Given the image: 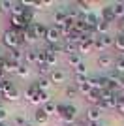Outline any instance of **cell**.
Listing matches in <instances>:
<instances>
[{"mask_svg":"<svg viewBox=\"0 0 124 126\" xmlns=\"http://www.w3.org/2000/svg\"><path fill=\"white\" fill-rule=\"evenodd\" d=\"M2 43H4L6 47H10V51H11V49H19L23 40H21V34H17L13 30H6L2 34Z\"/></svg>","mask_w":124,"mask_h":126,"instance_id":"1","label":"cell"},{"mask_svg":"<svg viewBox=\"0 0 124 126\" xmlns=\"http://www.w3.org/2000/svg\"><path fill=\"white\" fill-rule=\"evenodd\" d=\"M62 40L60 36V30H58V26H49L47 28V36H45V42L49 45H58V42Z\"/></svg>","mask_w":124,"mask_h":126,"instance_id":"2","label":"cell"},{"mask_svg":"<svg viewBox=\"0 0 124 126\" xmlns=\"http://www.w3.org/2000/svg\"><path fill=\"white\" fill-rule=\"evenodd\" d=\"M21 40H23V42H26V43H28V42H30V43L36 42V40H38V38H36V23L28 25L25 30L21 32Z\"/></svg>","mask_w":124,"mask_h":126,"instance_id":"3","label":"cell"},{"mask_svg":"<svg viewBox=\"0 0 124 126\" xmlns=\"http://www.w3.org/2000/svg\"><path fill=\"white\" fill-rule=\"evenodd\" d=\"M10 25H11L10 30L17 32V34H21V32H23L26 26H28L25 21H23V17H15V15H11V17H10Z\"/></svg>","mask_w":124,"mask_h":126,"instance_id":"4","label":"cell"},{"mask_svg":"<svg viewBox=\"0 0 124 126\" xmlns=\"http://www.w3.org/2000/svg\"><path fill=\"white\" fill-rule=\"evenodd\" d=\"M19 68H21V64L13 62L10 57H8V58H2V70H4L6 74H17Z\"/></svg>","mask_w":124,"mask_h":126,"instance_id":"5","label":"cell"},{"mask_svg":"<svg viewBox=\"0 0 124 126\" xmlns=\"http://www.w3.org/2000/svg\"><path fill=\"white\" fill-rule=\"evenodd\" d=\"M94 42H96V38H90V40H85L77 45V53L79 55H88V53L94 49Z\"/></svg>","mask_w":124,"mask_h":126,"instance_id":"6","label":"cell"},{"mask_svg":"<svg viewBox=\"0 0 124 126\" xmlns=\"http://www.w3.org/2000/svg\"><path fill=\"white\" fill-rule=\"evenodd\" d=\"M98 66L100 68H113L115 66V58L111 57V55H107V53H102L98 57Z\"/></svg>","mask_w":124,"mask_h":126,"instance_id":"7","label":"cell"},{"mask_svg":"<svg viewBox=\"0 0 124 126\" xmlns=\"http://www.w3.org/2000/svg\"><path fill=\"white\" fill-rule=\"evenodd\" d=\"M49 79H51V83H64L66 81V72L60 68H55V70H51Z\"/></svg>","mask_w":124,"mask_h":126,"instance_id":"8","label":"cell"},{"mask_svg":"<svg viewBox=\"0 0 124 126\" xmlns=\"http://www.w3.org/2000/svg\"><path fill=\"white\" fill-rule=\"evenodd\" d=\"M87 102L92 107H98L100 105V102H102V90H98V89H92L90 90V94L87 96Z\"/></svg>","mask_w":124,"mask_h":126,"instance_id":"9","label":"cell"},{"mask_svg":"<svg viewBox=\"0 0 124 126\" xmlns=\"http://www.w3.org/2000/svg\"><path fill=\"white\" fill-rule=\"evenodd\" d=\"M100 119H102V109H100V107H88L87 109L88 124H90V122H100Z\"/></svg>","mask_w":124,"mask_h":126,"instance_id":"10","label":"cell"},{"mask_svg":"<svg viewBox=\"0 0 124 126\" xmlns=\"http://www.w3.org/2000/svg\"><path fill=\"white\" fill-rule=\"evenodd\" d=\"M66 19H68V11H66V10H57L55 13H53V21H55V26L66 25Z\"/></svg>","mask_w":124,"mask_h":126,"instance_id":"11","label":"cell"},{"mask_svg":"<svg viewBox=\"0 0 124 126\" xmlns=\"http://www.w3.org/2000/svg\"><path fill=\"white\" fill-rule=\"evenodd\" d=\"M75 115H77V107H75V105H68V111L60 117V119L66 122V124H73V119H75Z\"/></svg>","mask_w":124,"mask_h":126,"instance_id":"12","label":"cell"},{"mask_svg":"<svg viewBox=\"0 0 124 126\" xmlns=\"http://www.w3.org/2000/svg\"><path fill=\"white\" fill-rule=\"evenodd\" d=\"M34 122H36V124H40V126H43V124H47V122H49V115L43 111V107L36 109V113H34Z\"/></svg>","mask_w":124,"mask_h":126,"instance_id":"13","label":"cell"},{"mask_svg":"<svg viewBox=\"0 0 124 126\" xmlns=\"http://www.w3.org/2000/svg\"><path fill=\"white\" fill-rule=\"evenodd\" d=\"M85 21H87V25H88V28H92V30H96V26H98V23L102 21V17L100 15H96V13H88L87 17H85Z\"/></svg>","mask_w":124,"mask_h":126,"instance_id":"14","label":"cell"},{"mask_svg":"<svg viewBox=\"0 0 124 126\" xmlns=\"http://www.w3.org/2000/svg\"><path fill=\"white\" fill-rule=\"evenodd\" d=\"M10 58L13 60V62H17V64H23L25 62V51H21V49H11L10 51Z\"/></svg>","mask_w":124,"mask_h":126,"instance_id":"15","label":"cell"},{"mask_svg":"<svg viewBox=\"0 0 124 126\" xmlns=\"http://www.w3.org/2000/svg\"><path fill=\"white\" fill-rule=\"evenodd\" d=\"M73 30L79 32V34H85V32L90 30V28H88V25H87V21H85V17H81V19H77V21H75V25H73Z\"/></svg>","mask_w":124,"mask_h":126,"instance_id":"16","label":"cell"},{"mask_svg":"<svg viewBox=\"0 0 124 126\" xmlns=\"http://www.w3.org/2000/svg\"><path fill=\"white\" fill-rule=\"evenodd\" d=\"M38 60V49H28V51H25V64L28 66V64H36Z\"/></svg>","mask_w":124,"mask_h":126,"instance_id":"17","label":"cell"},{"mask_svg":"<svg viewBox=\"0 0 124 126\" xmlns=\"http://www.w3.org/2000/svg\"><path fill=\"white\" fill-rule=\"evenodd\" d=\"M102 19L103 21H107V23H113V21H117V17H115V13H113V8L111 6H105L102 10Z\"/></svg>","mask_w":124,"mask_h":126,"instance_id":"18","label":"cell"},{"mask_svg":"<svg viewBox=\"0 0 124 126\" xmlns=\"http://www.w3.org/2000/svg\"><path fill=\"white\" fill-rule=\"evenodd\" d=\"M4 98H6V100H10V102H17V100H21V90L17 89V87H13V89H10L4 94Z\"/></svg>","mask_w":124,"mask_h":126,"instance_id":"19","label":"cell"},{"mask_svg":"<svg viewBox=\"0 0 124 126\" xmlns=\"http://www.w3.org/2000/svg\"><path fill=\"white\" fill-rule=\"evenodd\" d=\"M51 85H53V83H51V79H49V77H40V79L36 81V87H38L40 90H43V92H47Z\"/></svg>","mask_w":124,"mask_h":126,"instance_id":"20","label":"cell"},{"mask_svg":"<svg viewBox=\"0 0 124 126\" xmlns=\"http://www.w3.org/2000/svg\"><path fill=\"white\" fill-rule=\"evenodd\" d=\"M111 8H113V13H115V17H117V21L124 17V2H117V4H111Z\"/></svg>","mask_w":124,"mask_h":126,"instance_id":"21","label":"cell"},{"mask_svg":"<svg viewBox=\"0 0 124 126\" xmlns=\"http://www.w3.org/2000/svg\"><path fill=\"white\" fill-rule=\"evenodd\" d=\"M109 26H111V23H107V21H100L98 23V26H96V34H100V36H105L109 32Z\"/></svg>","mask_w":124,"mask_h":126,"instance_id":"22","label":"cell"},{"mask_svg":"<svg viewBox=\"0 0 124 126\" xmlns=\"http://www.w3.org/2000/svg\"><path fill=\"white\" fill-rule=\"evenodd\" d=\"M23 21L26 23V25H32L34 23V10L32 8H25V11H23Z\"/></svg>","mask_w":124,"mask_h":126,"instance_id":"23","label":"cell"},{"mask_svg":"<svg viewBox=\"0 0 124 126\" xmlns=\"http://www.w3.org/2000/svg\"><path fill=\"white\" fill-rule=\"evenodd\" d=\"M77 6H79V11H81V13H85V17H87L88 13H92L90 2H87V0H79V2H77Z\"/></svg>","mask_w":124,"mask_h":126,"instance_id":"24","label":"cell"},{"mask_svg":"<svg viewBox=\"0 0 124 126\" xmlns=\"http://www.w3.org/2000/svg\"><path fill=\"white\" fill-rule=\"evenodd\" d=\"M45 53H47V51H45ZM57 62H58V55H55V53H47V57H45V64H47V66L55 70Z\"/></svg>","mask_w":124,"mask_h":126,"instance_id":"25","label":"cell"},{"mask_svg":"<svg viewBox=\"0 0 124 126\" xmlns=\"http://www.w3.org/2000/svg\"><path fill=\"white\" fill-rule=\"evenodd\" d=\"M47 28H49V26L41 25V23H36V38L38 40H41V38L47 36Z\"/></svg>","mask_w":124,"mask_h":126,"instance_id":"26","label":"cell"},{"mask_svg":"<svg viewBox=\"0 0 124 126\" xmlns=\"http://www.w3.org/2000/svg\"><path fill=\"white\" fill-rule=\"evenodd\" d=\"M23 11H25V6H23V2H13V8H11V15L21 17V15H23Z\"/></svg>","mask_w":124,"mask_h":126,"instance_id":"27","label":"cell"},{"mask_svg":"<svg viewBox=\"0 0 124 126\" xmlns=\"http://www.w3.org/2000/svg\"><path fill=\"white\" fill-rule=\"evenodd\" d=\"M115 72L124 74V55H119V57L115 58Z\"/></svg>","mask_w":124,"mask_h":126,"instance_id":"28","label":"cell"},{"mask_svg":"<svg viewBox=\"0 0 124 126\" xmlns=\"http://www.w3.org/2000/svg\"><path fill=\"white\" fill-rule=\"evenodd\" d=\"M68 62H70V66H73V68H75V66H79V64L83 62V60H81V55H79V53L68 55Z\"/></svg>","mask_w":124,"mask_h":126,"instance_id":"29","label":"cell"},{"mask_svg":"<svg viewBox=\"0 0 124 126\" xmlns=\"http://www.w3.org/2000/svg\"><path fill=\"white\" fill-rule=\"evenodd\" d=\"M115 47L124 53V32H119V34L115 36Z\"/></svg>","mask_w":124,"mask_h":126,"instance_id":"30","label":"cell"},{"mask_svg":"<svg viewBox=\"0 0 124 126\" xmlns=\"http://www.w3.org/2000/svg\"><path fill=\"white\" fill-rule=\"evenodd\" d=\"M73 74H75V75H88V66L85 62H81L79 66L73 68Z\"/></svg>","mask_w":124,"mask_h":126,"instance_id":"31","label":"cell"},{"mask_svg":"<svg viewBox=\"0 0 124 126\" xmlns=\"http://www.w3.org/2000/svg\"><path fill=\"white\" fill-rule=\"evenodd\" d=\"M43 111H45L49 117H51V115H57V104H55V102H47V104L43 105Z\"/></svg>","mask_w":124,"mask_h":126,"instance_id":"32","label":"cell"},{"mask_svg":"<svg viewBox=\"0 0 124 126\" xmlns=\"http://www.w3.org/2000/svg\"><path fill=\"white\" fill-rule=\"evenodd\" d=\"M90 90H92V87H90V85H88V83H83V85H77V92H81V94L85 96V98H87V96L90 94Z\"/></svg>","mask_w":124,"mask_h":126,"instance_id":"33","label":"cell"},{"mask_svg":"<svg viewBox=\"0 0 124 126\" xmlns=\"http://www.w3.org/2000/svg\"><path fill=\"white\" fill-rule=\"evenodd\" d=\"M10 89H13V83H11L10 79H4V81H0V92L2 94H6Z\"/></svg>","mask_w":124,"mask_h":126,"instance_id":"34","label":"cell"},{"mask_svg":"<svg viewBox=\"0 0 124 126\" xmlns=\"http://www.w3.org/2000/svg\"><path fill=\"white\" fill-rule=\"evenodd\" d=\"M38 102H40V104H43L45 105L47 102H51V96H49V92H43V90H40V92H38Z\"/></svg>","mask_w":124,"mask_h":126,"instance_id":"35","label":"cell"},{"mask_svg":"<svg viewBox=\"0 0 124 126\" xmlns=\"http://www.w3.org/2000/svg\"><path fill=\"white\" fill-rule=\"evenodd\" d=\"M58 30H60V36L68 40V38H70V34L73 32V28H72V26H68V25H62V26H58Z\"/></svg>","mask_w":124,"mask_h":126,"instance_id":"36","label":"cell"},{"mask_svg":"<svg viewBox=\"0 0 124 126\" xmlns=\"http://www.w3.org/2000/svg\"><path fill=\"white\" fill-rule=\"evenodd\" d=\"M100 40H102L103 47H111V45H115V38L109 36V34H105V36H100Z\"/></svg>","mask_w":124,"mask_h":126,"instance_id":"37","label":"cell"},{"mask_svg":"<svg viewBox=\"0 0 124 126\" xmlns=\"http://www.w3.org/2000/svg\"><path fill=\"white\" fill-rule=\"evenodd\" d=\"M17 75H19V77H23V79H26L28 75H30V68H28L26 64H21V68H19V72H17Z\"/></svg>","mask_w":124,"mask_h":126,"instance_id":"38","label":"cell"},{"mask_svg":"<svg viewBox=\"0 0 124 126\" xmlns=\"http://www.w3.org/2000/svg\"><path fill=\"white\" fill-rule=\"evenodd\" d=\"M64 53H66V55H73V53H77V45H75V43L66 42V43H64Z\"/></svg>","mask_w":124,"mask_h":126,"instance_id":"39","label":"cell"},{"mask_svg":"<svg viewBox=\"0 0 124 126\" xmlns=\"http://www.w3.org/2000/svg\"><path fill=\"white\" fill-rule=\"evenodd\" d=\"M45 57H47L45 49H40V51H38V60H36L38 66H43V64H45Z\"/></svg>","mask_w":124,"mask_h":126,"instance_id":"40","label":"cell"},{"mask_svg":"<svg viewBox=\"0 0 124 126\" xmlns=\"http://www.w3.org/2000/svg\"><path fill=\"white\" fill-rule=\"evenodd\" d=\"M11 8H13V2H11V0H0V10L11 11Z\"/></svg>","mask_w":124,"mask_h":126,"instance_id":"41","label":"cell"},{"mask_svg":"<svg viewBox=\"0 0 124 126\" xmlns=\"http://www.w3.org/2000/svg\"><path fill=\"white\" fill-rule=\"evenodd\" d=\"M68 111V104H57V117H62Z\"/></svg>","mask_w":124,"mask_h":126,"instance_id":"42","label":"cell"},{"mask_svg":"<svg viewBox=\"0 0 124 126\" xmlns=\"http://www.w3.org/2000/svg\"><path fill=\"white\" fill-rule=\"evenodd\" d=\"M51 70H53V68H49L47 64H43V66H38V74L45 77V74H51Z\"/></svg>","mask_w":124,"mask_h":126,"instance_id":"43","label":"cell"},{"mask_svg":"<svg viewBox=\"0 0 124 126\" xmlns=\"http://www.w3.org/2000/svg\"><path fill=\"white\" fill-rule=\"evenodd\" d=\"M94 51H100V53L105 51V47H103V43H102V40H100V36L96 38V42H94Z\"/></svg>","mask_w":124,"mask_h":126,"instance_id":"44","label":"cell"},{"mask_svg":"<svg viewBox=\"0 0 124 126\" xmlns=\"http://www.w3.org/2000/svg\"><path fill=\"white\" fill-rule=\"evenodd\" d=\"M13 122H15L17 126H25V124H26V122H28V121H26V119H25V117H23V115H17L15 119H13Z\"/></svg>","mask_w":124,"mask_h":126,"instance_id":"45","label":"cell"},{"mask_svg":"<svg viewBox=\"0 0 124 126\" xmlns=\"http://www.w3.org/2000/svg\"><path fill=\"white\" fill-rule=\"evenodd\" d=\"M117 100H119L117 109H119V113H122V115H124V96H120V98H119V94H117Z\"/></svg>","mask_w":124,"mask_h":126,"instance_id":"46","label":"cell"},{"mask_svg":"<svg viewBox=\"0 0 124 126\" xmlns=\"http://www.w3.org/2000/svg\"><path fill=\"white\" fill-rule=\"evenodd\" d=\"M75 83H77V85L88 83V75H75Z\"/></svg>","mask_w":124,"mask_h":126,"instance_id":"47","label":"cell"},{"mask_svg":"<svg viewBox=\"0 0 124 126\" xmlns=\"http://www.w3.org/2000/svg\"><path fill=\"white\" fill-rule=\"evenodd\" d=\"M75 92H77V87H72V85L66 87V96H73Z\"/></svg>","mask_w":124,"mask_h":126,"instance_id":"48","label":"cell"},{"mask_svg":"<svg viewBox=\"0 0 124 126\" xmlns=\"http://www.w3.org/2000/svg\"><path fill=\"white\" fill-rule=\"evenodd\" d=\"M8 119V111L4 107H0V124H4V121Z\"/></svg>","mask_w":124,"mask_h":126,"instance_id":"49","label":"cell"},{"mask_svg":"<svg viewBox=\"0 0 124 126\" xmlns=\"http://www.w3.org/2000/svg\"><path fill=\"white\" fill-rule=\"evenodd\" d=\"M119 28H120V32H124V17L119 19Z\"/></svg>","mask_w":124,"mask_h":126,"instance_id":"50","label":"cell"},{"mask_svg":"<svg viewBox=\"0 0 124 126\" xmlns=\"http://www.w3.org/2000/svg\"><path fill=\"white\" fill-rule=\"evenodd\" d=\"M88 126H107V124H105V122H102V121H100V122H90V124H88Z\"/></svg>","mask_w":124,"mask_h":126,"instance_id":"51","label":"cell"},{"mask_svg":"<svg viewBox=\"0 0 124 126\" xmlns=\"http://www.w3.org/2000/svg\"><path fill=\"white\" fill-rule=\"evenodd\" d=\"M4 74H6V72H4L2 68H0V81H4V79H6V77H4Z\"/></svg>","mask_w":124,"mask_h":126,"instance_id":"52","label":"cell"},{"mask_svg":"<svg viewBox=\"0 0 124 126\" xmlns=\"http://www.w3.org/2000/svg\"><path fill=\"white\" fill-rule=\"evenodd\" d=\"M25 126H36V122H26Z\"/></svg>","mask_w":124,"mask_h":126,"instance_id":"53","label":"cell"},{"mask_svg":"<svg viewBox=\"0 0 124 126\" xmlns=\"http://www.w3.org/2000/svg\"><path fill=\"white\" fill-rule=\"evenodd\" d=\"M2 58H4V57H0V68H2Z\"/></svg>","mask_w":124,"mask_h":126,"instance_id":"54","label":"cell"},{"mask_svg":"<svg viewBox=\"0 0 124 126\" xmlns=\"http://www.w3.org/2000/svg\"><path fill=\"white\" fill-rule=\"evenodd\" d=\"M2 96H4V94H2V92H0V100H2Z\"/></svg>","mask_w":124,"mask_h":126,"instance_id":"55","label":"cell"},{"mask_svg":"<svg viewBox=\"0 0 124 126\" xmlns=\"http://www.w3.org/2000/svg\"><path fill=\"white\" fill-rule=\"evenodd\" d=\"M66 126H75V124H66Z\"/></svg>","mask_w":124,"mask_h":126,"instance_id":"56","label":"cell"},{"mask_svg":"<svg viewBox=\"0 0 124 126\" xmlns=\"http://www.w3.org/2000/svg\"><path fill=\"white\" fill-rule=\"evenodd\" d=\"M0 126H6V124H0Z\"/></svg>","mask_w":124,"mask_h":126,"instance_id":"57","label":"cell"},{"mask_svg":"<svg viewBox=\"0 0 124 126\" xmlns=\"http://www.w3.org/2000/svg\"><path fill=\"white\" fill-rule=\"evenodd\" d=\"M122 55H124V53H122Z\"/></svg>","mask_w":124,"mask_h":126,"instance_id":"58","label":"cell"}]
</instances>
